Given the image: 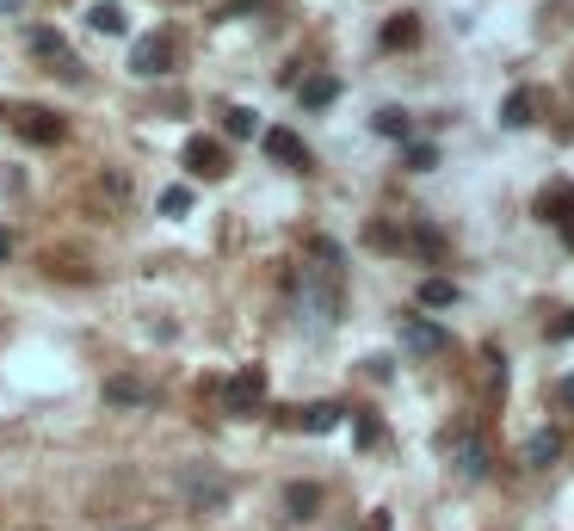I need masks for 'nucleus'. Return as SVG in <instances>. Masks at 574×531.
Listing matches in <instances>:
<instances>
[{
	"label": "nucleus",
	"mask_w": 574,
	"mask_h": 531,
	"mask_svg": "<svg viewBox=\"0 0 574 531\" xmlns=\"http://www.w3.org/2000/svg\"><path fill=\"white\" fill-rule=\"evenodd\" d=\"M87 25L99 31V38H124V31H130V19H124V7H118V0H99V7L87 13Z\"/></svg>",
	"instance_id": "nucleus-16"
},
{
	"label": "nucleus",
	"mask_w": 574,
	"mask_h": 531,
	"mask_svg": "<svg viewBox=\"0 0 574 531\" xmlns=\"http://www.w3.org/2000/svg\"><path fill=\"white\" fill-rule=\"evenodd\" d=\"M223 408H229V414H260V408H266V371H260V365H241V371L223 383Z\"/></svg>",
	"instance_id": "nucleus-4"
},
{
	"label": "nucleus",
	"mask_w": 574,
	"mask_h": 531,
	"mask_svg": "<svg viewBox=\"0 0 574 531\" xmlns=\"http://www.w3.org/2000/svg\"><path fill=\"white\" fill-rule=\"evenodd\" d=\"M414 44H420V19L414 13H396L383 25V50H414Z\"/></svg>",
	"instance_id": "nucleus-17"
},
{
	"label": "nucleus",
	"mask_w": 574,
	"mask_h": 531,
	"mask_svg": "<svg viewBox=\"0 0 574 531\" xmlns=\"http://www.w3.org/2000/svg\"><path fill=\"white\" fill-rule=\"evenodd\" d=\"M537 217H544V223H574V180H556V186H544V192H537Z\"/></svg>",
	"instance_id": "nucleus-9"
},
{
	"label": "nucleus",
	"mask_w": 574,
	"mask_h": 531,
	"mask_svg": "<svg viewBox=\"0 0 574 531\" xmlns=\"http://www.w3.org/2000/svg\"><path fill=\"white\" fill-rule=\"evenodd\" d=\"M0 13H25V0H0Z\"/></svg>",
	"instance_id": "nucleus-28"
},
{
	"label": "nucleus",
	"mask_w": 574,
	"mask_h": 531,
	"mask_svg": "<svg viewBox=\"0 0 574 531\" xmlns=\"http://www.w3.org/2000/svg\"><path fill=\"white\" fill-rule=\"evenodd\" d=\"M556 457H562V433H550V427H544V433H531V439H525V464H531V470H550Z\"/></svg>",
	"instance_id": "nucleus-14"
},
{
	"label": "nucleus",
	"mask_w": 574,
	"mask_h": 531,
	"mask_svg": "<svg viewBox=\"0 0 574 531\" xmlns=\"http://www.w3.org/2000/svg\"><path fill=\"white\" fill-rule=\"evenodd\" d=\"M173 62H179L173 31H155V38H136V50H130V75L161 81V75H173Z\"/></svg>",
	"instance_id": "nucleus-2"
},
{
	"label": "nucleus",
	"mask_w": 574,
	"mask_h": 531,
	"mask_svg": "<svg viewBox=\"0 0 574 531\" xmlns=\"http://www.w3.org/2000/svg\"><path fill=\"white\" fill-rule=\"evenodd\" d=\"M402 161H408L414 173H426V167H439V149H433V143H408V155H402Z\"/></svg>",
	"instance_id": "nucleus-25"
},
{
	"label": "nucleus",
	"mask_w": 574,
	"mask_h": 531,
	"mask_svg": "<svg viewBox=\"0 0 574 531\" xmlns=\"http://www.w3.org/2000/svg\"><path fill=\"white\" fill-rule=\"evenodd\" d=\"M179 494H186L192 513H223L229 507V482L217 470H186V476H179Z\"/></svg>",
	"instance_id": "nucleus-3"
},
{
	"label": "nucleus",
	"mask_w": 574,
	"mask_h": 531,
	"mask_svg": "<svg viewBox=\"0 0 574 531\" xmlns=\"http://www.w3.org/2000/svg\"><path fill=\"white\" fill-rule=\"evenodd\" d=\"M451 464H457V476H463V482L488 476V445H482V439H463V433H451Z\"/></svg>",
	"instance_id": "nucleus-10"
},
{
	"label": "nucleus",
	"mask_w": 574,
	"mask_h": 531,
	"mask_svg": "<svg viewBox=\"0 0 574 531\" xmlns=\"http://www.w3.org/2000/svg\"><path fill=\"white\" fill-rule=\"evenodd\" d=\"M297 99L309 105V112H321V105H334V99H340V81H334V75H309V81L297 87Z\"/></svg>",
	"instance_id": "nucleus-19"
},
{
	"label": "nucleus",
	"mask_w": 574,
	"mask_h": 531,
	"mask_svg": "<svg viewBox=\"0 0 574 531\" xmlns=\"http://www.w3.org/2000/svg\"><path fill=\"white\" fill-rule=\"evenodd\" d=\"M408 247H420V254H426V260H439V254H445V235H439V229H426V223H420V229H408Z\"/></svg>",
	"instance_id": "nucleus-22"
},
{
	"label": "nucleus",
	"mask_w": 574,
	"mask_h": 531,
	"mask_svg": "<svg viewBox=\"0 0 574 531\" xmlns=\"http://www.w3.org/2000/svg\"><path fill=\"white\" fill-rule=\"evenodd\" d=\"M562 235H568V247H574V223H568V229H562Z\"/></svg>",
	"instance_id": "nucleus-31"
},
{
	"label": "nucleus",
	"mask_w": 574,
	"mask_h": 531,
	"mask_svg": "<svg viewBox=\"0 0 574 531\" xmlns=\"http://www.w3.org/2000/svg\"><path fill=\"white\" fill-rule=\"evenodd\" d=\"M562 402H574V377H568V383H562Z\"/></svg>",
	"instance_id": "nucleus-29"
},
{
	"label": "nucleus",
	"mask_w": 574,
	"mask_h": 531,
	"mask_svg": "<svg viewBox=\"0 0 574 531\" xmlns=\"http://www.w3.org/2000/svg\"><path fill=\"white\" fill-rule=\"evenodd\" d=\"M297 322L315 334L340 322V247L334 241H315V266L297 272Z\"/></svg>",
	"instance_id": "nucleus-1"
},
{
	"label": "nucleus",
	"mask_w": 574,
	"mask_h": 531,
	"mask_svg": "<svg viewBox=\"0 0 574 531\" xmlns=\"http://www.w3.org/2000/svg\"><path fill=\"white\" fill-rule=\"evenodd\" d=\"M161 210H167V217H186V210H192V192H186V186H167V192H161Z\"/></svg>",
	"instance_id": "nucleus-26"
},
{
	"label": "nucleus",
	"mask_w": 574,
	"mask_h": 531,
	"mask_svg": "<svg viewBox=\"0 0 574 531\" xmlns=\"http://www.w3.org/2000/svg\"><path fill=\"white\" fill-rule=\"evenodd\" d=\"M420 303H426V309H451V303H457V285H451V278H426Z\"/></svg>",
	"instance_id": "nucleus-21"
},
{
	"label": "nucleus",
	"mask_w": 574,
	"mask_h": 531,
	"mask_svg": "<svg viewBox=\"0 0 574 531\" xmlns=\"http://www.w3.org/2000/svg\"><path fill=\"white\" fill-rule=\"evenodd\" d=\"M19 136H25V143H38V149H50V143H62V118H50V112L31 105V112H19Z\"/></svg>",
	"instance_id": "nucleus-11"
},
{
	"label": "nucleus",
	"mask_w": 574,
	"mask_h": 531,
	"mask_svg": "<svg viewBox=\"0 0 574 531\" xmlns=\"http://www.w3.org/2000/svg\"><path fill=\"white\" fill-rule=\"evenodd\" d=\"M556 334H574V315H568V322H556Z\"/></svg>",
	"instance_id": "nucleus-30"
},
{
	"label": "nucleus",
	"mask_w": 574,
	"mask_h": 531,
	"mask_svg": "<svg viewBox=\"0 0 574 531\" xmlns=\"http://www.w3.org/2000/svg\"><path fill=\"white\" fill-rule=\"evenodd\" d=\"M7 260H13V235H7V229H0V266H7Z\"/></svg>",
	"instance_id": "nucleus-27"
},
{
	"label": "nucleus",
	"mask_w": 574,
	"mask_h": 531,
	"mask_svg": "<svg viewBox=\"0 0 574 531\" xmlns=\"http://www.w3.org/2000/svg\"><path fill=\"white\" fill-rule=\"evenodd\" d=\"M105 402H118V408H149L155 389L136 383V377H112V383H105Z\"/></svg>",
	"instance_id": "nucleus-13"
},
{
	"label": "nucleus",
	"mask_w": 574,
	"mask_h": 531,
	"mask_svg": "<svg viewBox=\"0 0 574 531\" xmlns=\"http://www.w3.org/2000/svg\"><path fill=\"white\" fill-rule=\"evenodd\" d=\"M315 507H321L315 482H291V488H284V513H291V519H315Z\"/></svg>",
	"instance_id": "nucleus-18"
},
{
	"label": "nucleus",
	"mask_w": 574,
	"mask_h": 531,
	"mask_svg": "<svg viewBox=\"0 0 574 531\" xmlns=\"http://www.w3.org/2000/svg\"><path fill=\"white\" fill-rule=\"evenodd\" d=\"M223 130H229V136H254L260 124H254V112H247V105H229V112H223Z\"/></svg>",
	"instance_id": "nucleus-23"
},
{
	"label": "nucleus",
	"mask_w": 574,
	"mask_h": 531,
	"mask_svg": "<svg viewBox=\"0 0 574 531\" xmlns=\"http://www.w3.org/2000/svg\"><path fill=\"white\" fill-rule=\"evenodd\" d=\"M340 420H346V408H340V402H309V408H297L291 427H303V433H334Z\"/></svg>",
	"instance_id": "nucleus-12"
},
{
	"label": "nucleus",
	"mask_w": 574,
	"mask_h": 531,
	"mask_svg": "<svg viewBox=\"0 0 574 531\" xmlns=\"http://www.w3.org/2000/svg\"><path fill=\"white\" fill-rule=\"evenodd\" d=\"M402 346L426 359V352H445V346H451V334H445L439 322H426V315H402Z\"/></svg>",
	"instance_id": "nucleus-6"
},
{
	"label": "nucleus",
	"mask_w": 574,
	"mask_h": 531,
	"mask_svg": "<svg viewBox=\"0 0 574 531\" xmlns=\"http://www.w3.org/2000/svg\"><path fill=\"white\" fill-rule=\"evenodd\" d=\"M186 173H192V180H223V173H229L223 143H210V136H192V143H186Z\"/></svg>",
	"instance_id": "nucleus-5"
},
{
	"label": "nucleus",
	"mask_w": 574,
	"mask_h": 531,
	"mask_svg": "<svg viewBox=\"0 0 574 531\" xmlns=\"http://www.w3.org/2000/svg\"><path fill=\"white\" fill-rule=\"evenodd\" d=\"M371 130L389 136V143H408V112H402V105H383V112L371 118Z\"/></svg>",
	"instance_id": "nucleus-20"
},
{
	"label": "nucleus",
	"mask_w": 574,
	"mask_h": 531,
	"mask_svg": "<svg viewBox=\"0 0 574 531\" xmlns=\"http://www.w3.org/2000/svg\"><path fill=\"white\" fill-rule=\"evenodd\" d=\"M365 241H371V247H389V254H396V247H408V235H402V229H389V223H371V229H365Z\"/></svg>",
	"instance_id": "nucleus-24"
},
{
	"label": "nucleus",
	"mask_w": 574,
	"mask_h": 531,
	"mask_svg": "<svg viewBox=\"0 0 574 531\" xmlns=\"http://www.w3.org/2000/svg\"><path fill=\"white\" fill-rule=\"evenodd\" d=\"M260 149H266L278 167H297V173L309 167V149H303V136H297V130H266V136H260Z\"/></svg>",
	"instance_id": "nucleus-8"
},
{
	"label": "nucleus",
	"mask_w": 574,
	"mask_h": 531,
	"mask_svg": "<svg viewBox=\"0 0 574 531\" xmlns=\"http://www.w3.org/2000/svg\"><path fill=\"white\" fill-rule=\"evenodd\" d=\"M31 50H38V56H50L56 68H62V81H87V68L75 62V56H68V44H62V31H31Z\"/></svg>",
	"instance_id": "nucleus-7"
},
{
	"label": "nucleus",
	"mask_w": 574,
	"mask_h": 531,
	"mask_svg": "<svg viewBox=\"0 0 574 531\" xmlns=\"http://www.w3.org/2000/svg\"><path fill=\"white\" fill-rule=\"evenodd\" d=\"M500 124L507 130H525V124H537V93H507V105H500Z\"/></svg>",
	"instance_id": "nucleus-15"
}]
</instances>
